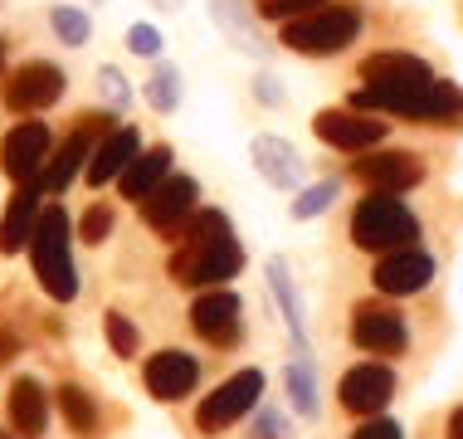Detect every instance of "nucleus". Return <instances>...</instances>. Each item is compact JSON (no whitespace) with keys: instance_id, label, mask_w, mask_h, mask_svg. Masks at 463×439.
<instances>
[{"instance_id":"dca6fc26","label":"nucleus","mask_w":463,"mask_h":439,"mask_svg":"<svg viewBox=\"0 0 463 439\" xmlns=\"http://www.w3.org/2000/svg\"><path fill=\"white\" fill-rule=\"evenodd\" d=\"M356 176L371 191L400 196V191H410V186L424 181V167H420V157H410V152H371V157L356 161Z\"/></svg>"},{"instance_id":"4468645a","label":"nucleus","mask_w":463,"mask_h":439,"mask_svg":"<svg viewBox=\"0 0 463 439\" xmlns=\"http://www.w3.org/2000/svg\"><path fill=\"white\" fill-rule=\"evenodd\" d=\"M336 396H342V406L352 410V415H366L371 420V415H381V410L391 406L395 376L385 371V367H371V361H366V367H352V371L342 376V391H336Z\"/></svg>"},{"instance_id":"6e6552de","label":"nucleus","mask_w":463,"mask_h":439,"mask_svg":"<svg viewBox=\"0 0 463 439\" xmlns=\"http://www.w3.org/2000/svg\"><path fill=\"white\" fill-rule=\"evenodd\" d=\"M142 210H146V224H152V230L176 240L181 224L195 215V181L191 176H166V181L142 200Z\"/></svg>"},{"instance_id":"412c9836","label":"nucleus","mask_w":463,"mask_h":439,"mask_svg":"<svg viewBox=\"0 0 463 439\" xmlns=\"http://www.w3.org/2000/svg\"><path fill=\"white\" fill-rule=\"evenodd\" d=\"M10 420H15V430L20 434H44V425H49V396H44V386L34 381V376H20L15 386H10Z\"/></svg>"},{"instance_id":"393cba45","label":"nucleus","mask_w":463,"mask_h":439,"mask_svg":"<svg viewBox=\"0 0 463 439\" xmlns=\"http://www.w3.org/2000/svg\"><path fill=\"white\" fill-rule=\"evenodd\" d=\"M288 396H293L298 415H317V381H312L307 361H293V367H288Z\"/></svg>"},{"instance_id":"4c0bfd02","label":"nucleus","mask_w":463,"mask_h":439,"mask_svg":"<svg viewBox=\"0 0 463 439\" xmlns=\"http://www.w3.org/2000/svg\"><path fill=\"white\" fill-rule=\"evenodd\" d=\"M259 93H264V103H279V88H273V79H259Z\"/></svg>"},{"instance_id":"2f4dec72","label":"nucleus","mask_w":463,"mask_h":439,"mask_svg":"<svg viewBox=\"0 0 463 439\" xmlns=\"http://www.w3.org/2000/svg\"><path fill=\"white\" fill-rule=\"evenodd\" d=\"M108 230H112V210H108V205H93L89 215H83V240H89V244H103Z\"/></svg>"},{"instance_id":"9b49d317","label":"nucleus","mask_w":463,"mask_h":439,"mask_svg":"<svg viewBox=\"0 0 463 439\" xmlns=\"http://www.w3.org/2000/svg\"><path fill=\"white\" fill-rule=\"evenodd\" d=\"M191 328L205 337L210 347H234L240 342V298L224 293V288L200 293L195 308H191Z\"/></svg>"},{"instance_id":"c85d7f7f","label":"nucleus","mask_w":463,"mask_h":439,"mask_svg":"<svg viewBox=\"0 0 463 439\" xmlns=\"http://www.w3.org/2000/svg\"><path fill=\"white\" fill-rule=\"evenodd\" d=\"M336 200V181H322V186H312V191H303L293 200V220H312V215H322Z\"/></svg>"},{"instance_id":"9d476101","label":"nucleus","mask_w":463,"mask_h":439,"mask_svg":"<svg viewBox=\"0 0 463 439\" xmlns=\"http://www.w3.org/2000/svg\"><path fill=\"white\" fill-rule=\"evenodd\" d=\"M352 342L371 357H395V351H405V318L395 308L361 303L352 312Z\"/></svg>"},{"instance_id":"f3484780","label":"nucleus","mask_w":463,"mask_h":439,"mask_svg":"<svg viewBox=\"0 0 463 439\" xmlns=\"http://www.w3.org/2000/svg\"><path fill=\"white\" fill-rule=\"evenodd\" d=\"M200 381V367L195 357H185V351H156L152 361H146V391L156 400H181L191 396Z\"/></svg>"},{"instance_id":"a211bd4d","label":"nucleus","mask_w":463,"mask_h":439,"mask_svg":"<svg viewBox=\"0 0 463 439\" xmlns=\"http://www.w3.org/2000/svg\"><path fill=\"white\" fill-rule=\"evenodd\" d=\"M44 191L40 186H20L15 196H10V205H5V220H0V254H20V244H30L34 240V224H40L44 215Z\"/></svg>"},{"instance_id":"aec40b11","label":"nucleus","mask_w":463,"mask_h":439,"mask_svg":"<svg viewBox=\"0 0 463 439\" xmlns=\"http://www.w3.org/2000/svg\"><path fill=\"white\" fill-rule=\"evenodd\" d=\"M249 157H254V171L264 176L269 186H279V191H288V186L298 181V171H303V161H298V152L283 137H254Z\"/></svg>"},{"instance_id":"bb28decb","label":"nucleus","mask_w":463,"mask_h":439,"mask_svg":"<svg viewBox=\"0 0 463 439\" xmlns=\"http://www.w3.org/2000/svg\"><path fill=\"white\" fill-rule=\"evenodd\" d=\"M49 24H54V34H59V44H89V15L83 10H73V5H59L54 15H49Z\"/></svg>"},{"instance_id":"20e7f679","label":"nucleus","mask_w":463,"mask_h":439,"mask_svg":"<svg viewBox=\"0 0 463 439\" xmlns=\"http://www.w3.org/2000/svg\"><path fill=\"white\" fill-rule=\"evenodd\" d=\"M415 234H420L415 215H410L395 196L371 191L352 210V240H356V249H371V254H395V249H410Z\"/></svg>"},{"instance_id":"e433bc0d","label":"nucleus","mask_w":463,"mask_h":439,"mask_svg":"<svg viewBox=\"0 0 463 439\" xmlns=\"http://www.w3.org/2000/svg\"><path fill=\"white\" fill-rule=\"evenodd\" d=\"M449 439H463V406L454 410V420H449Z\"/></svg>"},{"instance_id":"1a4fd4ad","label":"nucleus","mask_w":463,"mask_h":439,"mask_svg":"<svg viewBox=\"0 0 463 439\" xmlns=\"http://www.w3.org/2000/svg\"><path fill=\"white\" fill-rule=\"evenodd\" d=\"M98 128H103V118H83V128L73 132L64 147H59V157H49V161H44L40 181H34L44 196H64L73 176H79V171H89V157H93V132H98Z\"/></svg>"},{"instance_id":"72a5a7b5","label":"nucleus","mask_w":463,"mask_h":439,"mask_svg":"<svg viewBox=\"0 0 463 439\" xmlns=\"http://www.w3.org/2000/svg\"><path fill=\"white\" fill-rule=\"evenodd\" d=\"M352 439H400V425H395V420H385V415H371Z\"/></svg>"},{"instance_id":"423d86ee","label":"nucleus","mask_w":463,"mask_h":439,"mask_svg":"<svg viewBox=\"0 0 463 439\" xmlns=\"http://www.w3.org/2000/svg\"><path fill=\"white\" fill-rule=\"evenodd\" d=\"M259 396H264V371H240V376H230L224 386H215V396L200 400L195 425H200L205 434H215V430H224V425H234L240 415H249V410L259 406Z\"/></svg>"},{"instance_id":"0eeeda50","label":"nucleus","mask_w":463,"mask_h":439,"mask_svg":"<svg viewBox=\"0 0 463 439\" xmlns=\"http://www.w3.org/2000/svg\"><path fill=\"white\" fill-rule=\"evenodd\" d=\"M44 161H49V128L44 122H20V128L5 132V142H0V167H5V176L15 186L40 181Z\"/></svg>"},{"instance_id":"39448f33","label":"nucleus","mask_w":463,"mask_h":439,"mask_svg":"<svg viewBox=\"0 0 463 439\" xmlns=\"http://www.w3.org/2000/svg\"><path fill=\"white\" fill-rule=\"evenodd\" d=\"M361 34V15L352 5H322L312 15H298L283 24V44L298 54H342Z\"/></svg>"},{"instance_id":"c756f323","label":"nucleus","mask_w":463,"mask_h":439,"mask_svg":"<svg viewBox=\"0 0 463 439\" xmlns=\"http://www.w3.org/2000/svg\"><path fill=\"white\" fill-rule=\"evenodd\" d=\"M259 15L264 20H298V15H312V10H322V0H254Z\"/></svg>"},{"instance_id":"4be33fe9","label":"nucleus","mask_w":463,"mask_h":439,"mask_svg":"<svg viewBox=\"0 0 463 439\" xmlns=\"http://www.w3.org/2000/svg\"><path fill=\"white\" fill-rule=\"evenodd\" d=\"M166 176H171V152L166 147H152V152H137V161L118 176V186H122L128 200H146Z\"/></svg>"},{"instance_id":"f8f14e48","label":"nucleus","mask_w":463,"mask_h":439,"mask_svg":"<svg viewBox=\"0 0 463 439\" xmlns=\"http://www.w3.org/2000/svg\"><path fill=\"white\" fill-rule=\"evenodd\" d=\"M64 83H69L64 69L24 64V69H15V79H10V88H5V103H10V112H40V108L64 98Z\"/></svg>"},{"instance_id":"a878e982","label":"nucleus","mask_w":463,"mask_h":439,"mask_svg":"<svg viewBox=\"0 0 463 439\" xmlns=\"http://www.w3.org/2000/svg\"><path fill=\"white\" fill-rule=\"evenodd\" d=\"M269 279H273V293H279V303L288 312V328H293L298 342H307V332H303V312H298V298H293V288H288V269H283V259H273L269 263Z\"/></svg>"},{"instance_id":"c9c22d12","label":"nucleus","mask_w":463,"mask_h":439,"mask_svg":"<svg viewBox=\"0 0 463 439\" xmlns=\"http://www.w3.org/2000/svg\"><path fill=\"white\" fill-rule=\"evenodd\" d=\"M10 357H20V342H15V332H5V328H0V367H5Z\"/></svg>"},{"instance_id":"7ed1b4c3","label":"nucleus","mask_w":463,"mask_h":439,"mask_svg":"<svg viewBox=\"0 0 463 439\" xmlns=\"http://www.w3.org/2000/svg\"><path fill=\"white\" fill-rule=\"evenodd\" d=\"M30 254H34V273H40L44 293L69 303L79 293V269H73V249H69V215L64 205H49L40 224H34V240H30Z\"/></svg>"},{"instance_id":"6ab92c4d","label":"nucleus","mask_w":463,"mask_h":439,"mask_svg":"<svg viewBox=\"0 0 463 439\" xmlns=\"http://www.w3.org/2000/svg\"><path fill=\"white\" fill-rule=\"evenodd\" d=\"M137 152H142V137H137V128H112L103 142L93 147V157H89V181L93 186H108V181H118L122 171L137 161Z\"/></svg>"},{"instance_id":"cd10ccee","label":"nucleus","mask_w":463,"mask_h":439,"mask_svg":"<svg viewBox=\"0 0 463 439\" xmlns=\"http://www.w3.org/2000/svg\"><path fill=\"white\" fill-rule=\"evenodd\" d=\"M181 98V73L176 69H156L152 79H146V103H152L156 112H171Z\"/></svg>"},{"instance_id":"58836bf2","label":"nucleus","mask_w":463,"mask_h":439,"mask_svg":"<svg viewBox=\"0 0 463 439\" xmlns=\"http://www.w3.org/2000/svg\"><path fill=\"white\" fill-rule=\"evenodd\" d=\"M156 5H166V10H176V5H181V0H156Z\"/></svg>"},{"instance_id":"f257e3e1","label":"nucleus","mask_w":463,"mask_h":439,"mask_svg":"<svg viewBox=\"0 0 463 439\" xmlns=\"http://www.w3.org/2000/svg\"><path fill=\"white\" fill-rule=\"evenodd\" d=\"M240 244H234V230L220 210H195L191 220L181 224L176 234V254H171V279L185 288H215L224 279L240 273Z\"/></svg>"},{"instance_id":"7c9ffc66","label":"nucleus","mask_w":463,"mask_h":439,"mask_svg":"<svg viewBox=\"0 0 463 439\" xmlns=\"http://www.w3.org/2000/svg\"><path fill=\"white\" fill-rule=\"evenodd\" d=\"M108 342H112L118 357H137V328L122 318V312H108Z\"/></svg>"},{"instance_id":"f03ea898","label":"nucleus","mask_w":463,"mask_h":439,"mask_svg":"<svg viewBox=\"0 0 463 439\" xmlns=\"http://www.w3.org/2000/svg\"><path fill=\"white\" fill-rule=\"evenodd\" d=\"M352 108L375 112H400V118H424V122H449L463 112V93L444 79H420V83H366L356 88Z\"/></svg>"},{"instance_id":"2eb2a0df","label":"nucleus","mask_w":463,"mask_h":439,"mask_svg":"<svg viewBox=\"0 0 463 439\" xmlns=\"http://www.w3.org/2000/svg\"><path fill=\"white\" fill-rule=\"evenodd\" d=\"M312 132L327 147H342V152H366V147L385 142V122L366 118V112H317L312 118Z\"/></svg>"},{"instance_id":"5701e85b","label":"nucleus","mask_w":463,"mask_h":439,"mask_svg":"<svg viewBox=\"0 0 463 439\" xmlns=\"http://www.w3.org/2000/svg\"><path fill=\"white\" fill-rule=\"evenodd\" d=\"M361 79L366 83H420V79H434V73L415 54H371L361 64Z\"/></svg>"},{"instance_id":"473e14b6","label":"nucleus","mask_w":463,"mask_h":439,"mask_svg":"<svg viewBox=\"0 0 463 439\" xmlns=\"http://www.w3.org/2000/svg\"><path fill=\"white\" fill-rule=\"evenodd\" d=\"M128 49H132V54H146V59H152L156 49H161L156 24H132V30H128Z\"/></svg>"},{"instance_id":"b1692460","label":"nucleus","mask_w":463,"mask_h":439,"mask_svg":"<svg viewBox=\"0 0 463 439\" xmlns=\"http://www.w3.org/2000/svg\"><path fill=\"white\" fill-rule=\"evenodd\" d=\"M59 410H64V420H69L79 434H93L98 410H93V400H89V391H83V386H59Z\"/></svg>"},{"instance_id":"ddd939ff","label":"nucleus","mask_w":463,"mask_h":439,"mask_svg":"<svg viewBox=\"0 0 463 439\" xmlns=\"http://www.w3.org/2000/svg\"><path fill=\"white\" fill-rule=\"evenodd\" d=\"M430 279H434V259L424 249H395V254H381V263H375V288L385 298H410Z\"/></svg>"},{"instance_id":"ea45409f","label":"nucleus","mask_w":463,"mask_h":439,"mask_svg":"<svg viewBox=\"0 0 463 439\" xmlns=\"http://www.w3.org/2000/svg\"><path fill=\"white\" fill-rule=\"evenodd\" d=\"M0 439H10V434H5V430H0Z\"/></svg>"},{"instance_id":"f704fd0d","label":"nucleus","mask_w":463,"mask_h":439,"mask_svg":"<svg viewBox=\"0 0 463 439\" xmlns=\"http://www.w3.org/2000/svg\"><path fill=\"white\" fill-rule=\"evenodd\" d=\"M103 88H108L112 103H128V83H122V73H118V69H103Z\"/></svg>"}]
</instances>
